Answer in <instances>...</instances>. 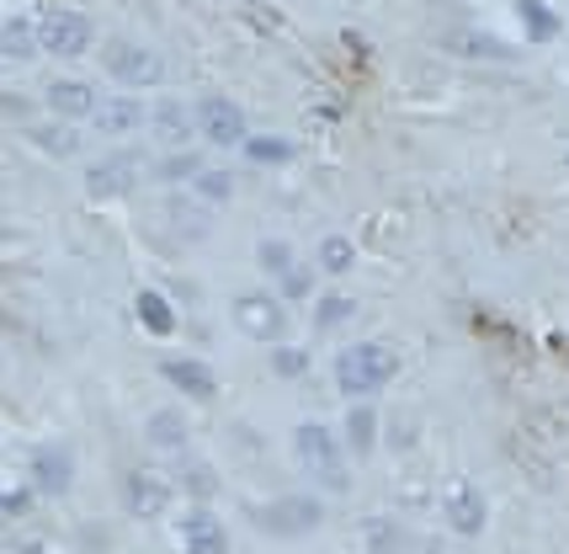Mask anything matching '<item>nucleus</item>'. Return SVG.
I'll return each instance as SVG.
<instances>
[{
    "label": "nucleus",
    "mask_w": 569,
    "mask_h": 554,
    "mask_svg": "<svg viewBox=\"0 0 569 554\" xmlns=\"http://www.w3.org/2000/svg\"><path fill=\"white\" fill-rule=\"evenodd\" d=\"M351 261H357V246H351L347 235H325L320 240V273L341 277V273H351Z\"/></svg>",
    "instance_id": "5701e85b"
},
{
    "label": "nucleus",
    "mask_w": 569,
    "mask_h": 554,
    "mask_svg": "<svg viewBox=\"0 0 569 554\" xmlns=\"http://www.w3.org/2000/svg\"><path fill=\"white\" fill-rule=\"evenodd\" d=\"M517 22L532 43H553V38L565 32V17H559L553 6H543V0H517Z\"/></svg>",
    "instance_id": "a211bd4d"
},
{
    "label": "nucleus",
    "mask_w": 569,
    "mask_h": 554,
    "mask_svg": "<svg viewBox=\"0 0 569 554\" xmlns=\"http://www.w3.org/2000/svg\"><path fill=\"white\" fill-rule=\"evenodd\" d=\"M347 437H351V454H372V437H378V416L368 405H357L347 416Z\"/></svg>",
    "instance_id": "393cba45"
},
{
    "label": "nucleus",
    "mask_w": 569,
    "mask_h": 554,
    "mask_svg": "<svg viewBox=\"0 0 569 554\" xmlns=\"http://www.w3.org/2000/svg\"><path fill=\"white\" fill-rule=\"evenodd\" d=\"M91 123H97V133H107V139H123V133H133V128L144 123V101H133V97L97 101Z\"/></svg>",
    "instance_id": "dca6fc26"
},
{
    "label": "nucleus",
    "mask_w": 569,
    "mask_h": 554,
    "mask_svg": "<svg viewBox=\"0 0 569 554\" xmlns=\"http://www.w3.org/2000/svg\"><path fill=\"white\" fill-rule=\"evenodd\" d=\"M176 538H181V554H229V528H223L208 506H192V512L181 517Z\"/></svg>",
    "instance_id": "9b49d317"
},
{
    "label": "nucleus",
    "mask_w": 569,
    "mask_h": 554,
    "mask_svg": "<svg viewBox=\"0 0 569 554\" xmlns=\"http://www.w3.org/2000/svg\"><path fill=\"white\" fill-rule=\"evenodd\" d=\"M43 101H49V112L59 118V123H80V118H91L97 112V86L91 80H49V91H43Z\"/></svg>",
    "instance_id": "ddd939ff"
},
{
    "label": "nucleus",
    "mask_w": 569,
    "mask_h": 554,
    "mask_svg": "<svg viewBox=\"0 0 569 554\" xmlns=\"http://www.w3.org/2000/svg\"><path fill=\"white\" fill-rule=\"evenodd\" d=\"M293 454H298V464L320 479V485H330V491H347L351 485L347 458H341V443H336V432L320 427V422H303V427L293 432Z\"/></svg>",
    "instance_id": "7ed1b4c3"
},
{
    "label": "nucleus",
    "mask_w": 569,
    "mask_h": 554,
    "mask_svg": "<svg viewBox=\"0 0 569 554\" xmlns=\"http://www.w3.org/2000/svg\"><path fill=\"white\" fill-rule=\"evenodd\" d=\"M192 198H198L202 208H219V202L234 198V177L219 171V166H202L198 177H192Z\"/></svg>",
    "instance_id": "aec40b11"
},
{
    "label": "nucleus",
    "mask_w": 569,
    "mask_h": 554,
    "mask_svg": "<svg viewBox=\"0 0 569 554\" xmlns=\"http://www.w3.org/2000/svg\"><path fill=\"white\" fill-rule=\"evenodd\" d=\"M27 506H32V485H22L17 475L0 469V512H6V517H22Z\"/></svg>",
    "instance_id": "cd10ccee"
},
{
    "label": "nucleus",
    "mask_w": 569,
    "mask_h": 554,
    "mask_svg": "<svg viewBox=\"0 0 569 554\" xmlns=\"http://www.w3.org/2000/svg\"><path fill=\"white\" fill-rule=\"evenodd\" d=\"M442 512H447V528L463 533V538H479L485 523H490V506H485V496H479V485H463V479L447 485Z\"/></svg>",
    "instance_id": "1a4fd4ad"
},
{
    "label": "nucleus",
    "mask_w": 569,
    "mask_h": 554,
    "mask_svg": "<svg viewBox=\"0 0 569 554\" xmlns=\"http://www.w3.org/2000/svg\"><path fill=\"white\" fill-rule=\"evenodd\" d=\"M27 469H32V491H38V496H64L74 479V458L64 443H43Z\"/></svg>",
    "instance_id": "f8f14e48"
},
{
    "label": "nucleus",
    "mask_w": 569,
    "mask_h": 554,
    "mask_svg": "<svg viewBox=\"0 0 569 554\" xmlns=\"http://www.w3.org/2000/svg\"><path fill=\"white\" fill-rule=\"evenodd\" d=\"M458 53H473V59H511V49L496 43V38H485V32H463V38H458Z\"/></svg>",
    "instance_id": "7c9ffc66"
},
{
    "label": "nucleus",
    "mask_w": 569,
    "mask_h": 554,
    "mask_svg": "<svg viewBox=\"0 0 569 554\" xmlns=\"http://www.w3.org/2000/svg\"><path fill=\"white\" fill-rule=\"evenodd\" d=\"M395 374H399V357H395V347H383V342H357V347H347V353L336 357V389L351 395V400L378 395Z\"/></svg>",
    "instance_id": "f257e3e1"
},
{
    "label": "nucleus",
    "mask_w": 569,
    "mask_h": 554,
    "mask_svg": "<svg viewBox=\"0 0 569 554\" xmlns=\"http://www.w3.org/2000/svg\"><path fill=\"white\" fill-rule=\"evenodd\" d=\"M256 523L277 538H303V533H315L325 523V506L315 496H277L256 512Z\"/></svg>",
    "instance_id": "423d86ee"
},
{
    "label": "nucleus",
    "mask_w": 569,
    "mask_h": 554,
    "mask_svg": "<svg viewBox=\"0 0 569 554\" xmlns=\"http://www.w3.org/2000/svg\"><path fill=\"white\" fill-rule=\"evenodd\" d=\"M272 374L277 378H303V374H309V353H303V347H277V353H272Z\"/></svg>",
    "instance_id": "c756f323"
},
{
    "label": "nucleus",
    "mask_w": 569,
    "mask_h": 554,
    "mask_svg": "<svg viewBox=\"0 0 569 554\" xmlns=\"http://www.w3.org/2000/svg\"><path fill=\"white\" fill-rule=\"evenodd\" d=\"M32 145L64 160V155H80V133H74V123H38L32 128Z\"/></svg>",
    "instance_id": "4be33fe9"
},
{
    "label": "nucleus",
    "mask_w": 569,
    "mask_h": 554,
    "mask_svg": "<svg viewBox=\"0 0 569 554\" xmlns=\"http://www.w3.org/2000/svg\"><path fill=\"white\" fill-rule=\"evenodd\" d=\"M0 59H11V65L38 59V22L32 17H6L0 22Z\"/></svg>",
    "instance_id": "f3484780"
},
{
    "label": "nucleus",
    "mask_w": 569,
    "mask_h": 554,
    "mask_svg": "<svg viewBox=\"0 0 569 554\" xmlns=\"http://www.w3.org/2000/svg\"><path fill=\"white\" fill-rule=\"evenodd\" d=\"M293 261H298V256H293V246H288V240H261V267H267L272 277H282Z\"/></svg>",
    "instance_id": "2f4dec72"
},
{
    "label": "nucleus",
    "mask_w": 569,
    "mask_h": 554,
    "mask_svg": "<svg viewBox=\"0 0 569 554\" xmlns=\"http://www.w3.org/2000/svg\"><path fill=\"white\" fill-rule=\"evenodd\" d=\"M351 315H357V304H351L347 294H325V299L315 304V326H320V330H336V326H347Z\"/></svg>",
    "instance_id": "a878e982"
},
{
    "label": "nucleus",
    "mask_w": 569,
    "mask_h": 554,
    "mask_svg": "<svg viewBox=\"0 0 569 554\" xmlns=\"http://www.w3.org/2000/svg\"><path fill=\"white\" fill-rule=\"evenodd\" d=\"M144 123L154 128V139L160 145H187L192 139V107L187 101H176V97H166V101H154L144 112Z\"/></svg>",
    "instance_id": "2eb2a0df"
},
{
    "label": "nucleus",
    "mask_w": 569,
    "mask_h": 554,
    "mask_svg": "<svg viewBox=\"0 0 569 554\" xmlns=\"http://www.w3.org/2000/svg\"><path fill=\"white\" fill-rule=\"evenodd\" d=\"M133 315H139V326H144L149 336H176V304L166 299V294L144 288V294L133 299Z\"/></svg>",
    "instance_id": "6ab92c4d"
},
{
    "label": "nucleus",
    "mask_w": 569,
    "mask_h": 554,
    "mask_svg": "<svg viewBox=\"0 0 569 554\" xmlns=\"http://www.w3.org/2000/svg\"><path fill=\"white\" fill-rule=\"evenodd\" d=\"M160 374H166V384L181 389L187 400H213V395H219V378L208 374V363H198V357H166Z\"/></svg>",
    "instance_id": "4468645a"
},
{
    "label": "nucleus",
    "mask_w": 569,
    "mask_h": 554,
    "mask_svg": "<svg viewBox=\"0 0 569 554\" xmlns=\"http://www.w3.org/2000/svg\"><path fill=\"white\" fill-rule=\"evenodd\" d=\"M181 479H187V491H192L198 502H208V496L219 491V475H213V469H202V464H187V469H181Z\"/></svg>",
    "instance_id": "473e14b6"
},
{
    "label": "nucleus",
    "mask_w": 569,
    "mask_h": 554,
    "mask_svg": "<svg viewBox=\"0 0 569 554\" xmlns=\"http://www.w3.org/2000/svg\"><path fill=\"white\" fill-rule=\"evenodd\" d=\"M123 502L133 517H166V506H171V479L154 475V469H128Z\"/></svg>",
    "instance_id": "9d476101"
},
{
    "label": "nucleus",
    "mask_w": 569,
    "mask_h": 554,
    "mask_svg": "<svg viewBox=\"0 0 569 554\" xmlns=\"http://www.w3.org/2000/svg\"><path fill=\"white\" fill-rule=\"evenodd\" d=\"M277 288H282V299H293V304H303L309 294H315V273L303 267V261H293L288 273L277 277Z\"/></svg>",
    "instance_id": "c85d7f7f"
},
{
    "label": "nucleus",
    "mask_w": 569,
    "mask_h": 554,
    "mask_svg": "<svg viewBox=\"0 0 569 554\" xmlns=\"http://www.w3.org/2000/svg\"><path fill=\"white\" fill-rule=\"evenodd\" d=\"M101 70L128 86V91H139V86H160L166 80V59L149 49V43H133V38H112L107 49H101Z\"/></svg>",
    "instance_id": "20e7f679"
},
{
    "label": "nucleus",
    "mask_w": 569,
    "mask_h": 554,
    "mask_svg": "<svg viewBox=\"0 0 569 554\" xmlns=\"http://www.w3.org/2000/svg\"><path fill=\"white\" fill-rule=\"evenodd\" d=\"M240 150H246L256 166H288V160H293V145H288V139H256V133H250Z\"/></svg>",
    "instance_id": "b1692460"
},
{
    "label": "nucleus",
    "mask_w": 569,
    "mask_h": 554,
    "mask_svg": "<svg viewBox=\"0 0 569 554\" xmlns=\"http://www.w3.org/2000/svg\"><path fill=\"white\" fill-rule=\"evenodd\" d=\"M198 171H202V160L192 150H171L160 166H154V177H160V181H192Z\"/></svg>",
    "instance_id": "bb28decb"
},
{
    "label": "nucleus",
    "mask_w": 569,
    "mask_h": 554,
    "mask_svg": "<svg viewBox=\"0 0 569 554\" xmlns=\"http://www.w3.org/2000/svg\"><path fill=\"white\" fill-rule=\"evenodd\" d=\"M32 22H38V53H53V59H80V53H91V43H97L91 17L70 11V6H49Z\"/></svg>",
    "instance_id": "f03ea898"
},
{
    "label": "nucleus",
    "mask_w": 569,
    "mask_h": 554,
    "mask_svg": "<svg viewBox=\"0 0 569 554\" xmlns=\"http://www.w3.org/2000/svg\"><path fill=\"white\" fill-rule=\"evenodd\" d=\"M192 128H198L213 150H234V145L250 139V118L234 97H202L198 107H192Z\"/></svg>",
    "instance_id": "39448f33"
},
{
    "label": "nucleus",
    "mask_w": 569,
    "mask_h": 554,
    "mask_svg": "<svg viewBox=\"0 0 569 554\" xmlns=\"http://www.w3.org/2000/svg\"><path fill=\"white\" fill-rule=\"evenodd\" d=\"M234 326L246 330L250 342H282L288 336L282 299H272V294H240L234 299Z\"/></svg>",
    "instance_id": "6e6552de"
},
{
    "label": "nucleus",
    "mask_w": 569,
    "mask_h": 554,
    "mask_svg": "<svg viewBox=\"0 0 569 554\" xmlns=\"http://www.w3.org/2000/svg\"><path fill=\"white\" fill-rule=\"evenodd\" d=\"M144 437L154 443V448L181 454V448H187V422H181L176 410H154V416H149V427H144Z\"/></svg>",
    "instance_id": "412c9836"
},
{
    "label": "nucleus",
    "mask_w": 569,
    "mask_h": 554,
    "mask_svg": "<svg viewBox=\"0 0 569 554\" xmlns=\"http://www.w3.org/2000/svg\"><path fill=\"white\" fill-rule=\"evenodd\" d=\"M133 187H139V155L118 150V155H101V160L86 166V192L97 202H118V198H128Z\"/></svg>",
    "instance_id": "0eeeda50"
}]
</instances>
